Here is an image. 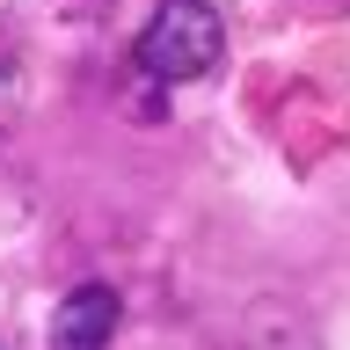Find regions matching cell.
<instances>
[{
	"mask_svg": "<svg viewBox=\"0 0 350 350\" xmlns=\"http://www.w3.org/2000/svg\"><path fill=\"white\" fill-rule=\"evenodd\" d=\"M219 51H226V22H219V8H204V0H161L153 22L139 29V44H131L139 73L161 81V88L204 81L219 66Z\"/></svg>",
	"mask_w": 350,
	"mask_h": 350,
	"instance_id": "obj_1",
	"label": "cell"
},
{
	"mask_svg": "<svg viewBox=\"0 0 350 350\" xmlns=\"http://www.w3.org/2000/svg\"><path fill=\"white\" fill-rule=\"evenodd\" d=\"M117 321H124L117 292H109V284H81V292H66L59 314H51V350H109Z\"/></svg>",
	"mask_w": 350,
	"mask_h": 350,
	"instance_id": "obj_2",
	"label": "cell"
},
{
	"mask_svg": "<svg viewBox=\"0 0 350 350\" xmlns=\"http://www.w3.org/2000/svg\"><path fill=\"white\" fill-rule=\"evenodd\" d=\"M15 109H22V88H15V66H0V131L15 124Z\"/></svg>",
	"mask_w": 350,
	"mask_h": 350,
	"instance_id": "obj_3",
	"label": "cell"
}]
</instances>
